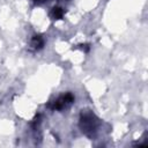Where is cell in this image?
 <instances>
[{"label":"cell","instance_id":"1","mask_svg":"<svg viewBox=\"0 0 148 148\" xmlns=\"http://www.w3.org/2000/svg\"><path fill=\"white\" fill-rule=\"evenodd\" d=\"M99 121L95 117V114L90 111H82L80 116V127L81 131L89 138H92L96 135L98 131Z\"/></svg>","mask_w":148,"mask_h":148},{"label":"cell","instance_id":"2","mask_svg":"<svg viewBox=\"0 0 148 148\" xmlns=\"http://www.w3.org/2000/svg\"><path fill=\"white\" fill-rule=\"evenodd\" d=\"M74 102V96L71 92H66L64 95L58 96L56 99H53L50 104L49 108L53 111H62L67 108H69Z\"/></svg>","mask_w":148,"mask_h":148},{"label":"cell","instance_id":"3","mask_svg":"<svg viewBox=\"0 0 148 148\" xmlns=\"http://www.w3.org/2000/svg\"><path fill=\"white\" fill-rule=\"evenodd\" d=\"M44 38L40 36V35H35V36H32L31 37V39H30V42H29V49L31 50V51H39V50H42L43 49V46H44Z\"/></svg>","mask_w":148,"mask_h":148},{"label":"cell","instance_id":"4","mask_svg":"<svg viewBox=\"0 0 148 148\" xmlns=\"http://www.w3.org/2000/svg\"><path fill=\"white\" fill-rule=\"evenodd\" d=\"M64 14L65 10L61 7H53L50 13V16L52 17V20H61L64 17Z\"/></svg>","mask_w":148,"mask_h":148},{"label":"cell","instance_id":"5","mask_svg":"<svg viewBox=\"0 0 148 148\" xmlns=\"http://www.w3.org/2000/svg\"><path fill=\"white\" fill-rule=\"evenodd\" d=\"M35 1H44V0H35Z\"/></svg>","mask_w":148,"mask_h":148}]
</instances>
